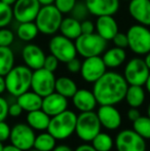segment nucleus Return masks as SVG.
<instances>
[{"mask_svg": "<svg viewBox=\"0 0 150 151\" xmlns=\"http://www.w3.org/2000/svg\"><path fill=\"white\" fill-rule=\"evenodd\" d=\"M128 88L123 75L114 71H106L93 86V93L99 105H117L126 98Z\"/></svg>", "mask_w": 150, "mask_h": 151, "instance_id": "nucleus-1", "label": "nucleus"}, {"mask_svg": "<svg viewBox=\"0 0 150 151\" xmlns=\"http://www.w3.org/2000/svg\"><path fill=\"white\" fill-rule=\"evenodd\" d=\"M33 71L26 65L14 66L5 75L6 91L10 96L18 98L31 88Z\"/></svg>", "mask_w": 150, "mask_h": 151, "instance_id": "nucleus-2", "label": "nucleus"}, {"mask_svg": "<svg viewBox=\"0 0 150 151\" xmlns=\"http://www.w3.org/2000/svg\"><path fill=\"white\" fill-rule=\"evenodd\" d=\"M77 114L72 110H65L50 118L47 132L57 140H66L75 133Z\"/></svg>", "mask_w": 150, "mask_h": 151, "instance_id": "nucleus-3", "label": "nucleus"}, {"mask_svg": "<svg viewBox=\"0 0 150 151\" xmlns=\"http://www.w3.org/2000/svg\"><path fill=\"white\" fill-rule=\"evenodd\" d=\"M62 21L63 14L55 4H50L41 6L34 22L41 34L54 35L60 30Z\"/></svg>", "mask_w": 150, "mask_h": 151, "instance_id": "nucleus-4", "label": "nucleus"}, {"mask_svg": "<svg viewBox=\"0 0 150 151\" xmlns=\"http://www.w3.org/2000/svg\"><path fill=\"white\" fill-rule=\"evenodd\" d=\"M102 124L95 111L80 112L76 120L75 134L81 141L92 142L93 139L101 132Z\"/></svg>", "mask_w": 150, "mask_h": 151, "instance_id": "nucleus-5", "label": "nucleus"}, {"mask_svg": "<svg viewBox=\"0 0 150 151\" xmlns=\"http://www.w3.org/2000/svg\"><path fill=\"white\" fill-rule=\"evenodd\" d=\"M75 46L77 54L82 58L101 56L104 54L107 47V40L101 37L98 33L81 34L77 39H75Z\"/></svg>", "mask_w": 150, "mask_h": 151, "instance_id": "nucleus-6", "label": "nucleus"}, {"mask_svg": "<svg viewBox=\"0 0 150 151\" xmlns=\"http://www.w3.org/2000/svg\"><path fill=\"white\" fill-rule=\"evenodd\" d=\"M128 47L138 56H145L150 52V30L147 26L136 24L126 31Z\"/></svg>", "mask_w": 150, "mask_h": 151, "instance_id": "nucleus-7", "label": "nucleus"}, {"mask_svg": "<svg viewBox=\"0 0 150 151\" xmlns=\"http://www.w3.org/2000/svg\"><path fill=\"white\" fill-rule=\"evenodd\" d=\"M149 74L150 69L146 62L138 57L131 59L123 70V77L128 86H145Z\"/></svg>", "mask_w": 150, "mask_h": 151, "instance_id": "nucleus-8", "label": "nucleus"}, {"mask_svg": "<svg viewBox=\"0 0 150 151\" xmlns=\"http://www.w3.org/2000/svg\"><path fill=\"white\" fill-rule=\"evenodd\" d=\"M48 50L61 63H68L77 56L75 42L62 34L52 36L48 42Z\"/></svg>", "mask_w": 150, "mask_h": 151, "instance_id": "nucleus-9", "label": "nucleus"}, {"mask_svg": "<svg viewBox=\"0 0 150 151\" xmlns=\"http://www.w3.org/2000/svg\"><path fill=\"white\" fill-rule=\"evenodd\" d=\"M114 146L117 151H146V141L134 129H122L116 135Z\"/></svg>", "mask_w": 150, "mask_h": 151, "instance_id": "nucleus-10", "label": "nucleus"}, {"mask_svg": "<svg viewBox=\"0 0 150 151\" xmlns=\"http://www.w3.org/2000/svg\"><path fill=\"white\" fill-rule=\"evenodd\" d=\"M36 135L35 132L28 123H16L11 127L9 141L12 145L20 149L28 151L34 147V141Z\"/></svg>", "mask_w": 150, "mask_h": 151, "instance_id": "nucleus-11", "label": "nucleus"}, {"mask_svg": "<svg viewBox=\"0 0 150 151\" xmlns=\"http://www.w3.org/2000/svg\"><path fill=\"white\" fill-rule=\"evenodd\" d=\"M56 80L57 78L54 72L42 67L33 71L31 88L33 91L43 98L55 91Z\"/></svg>", "mask_w": 150, "mask_h": 151, "instance_id": "nucleus-12", "label": "nucleus"}, {"mask_svg": "<svg viewBox=\"0 0 150 151\" xmlns=\"http://www.w3.org/2000/svg\"><path fill=\"white\" fill-rule=\"evenodd\" d=\"M106 71L107 67L103 61V58L96 56L84 59L81 63L80 74L84 81L94 84L99 78L104 75Z\"/></svg>", "mask_w": 150, "mask_h": 151, "instance_id": "nucleus-13", "label": "nucleus"}, {"mask_svg": "<svg viewBox=\"0 0 150 151\" xmlns=\"http://www.w3.org/2000/svg\"><path fill=\"white\" fill-rule=\"evenodd\" d=\"M41 4L38 0H17L12 5L14 18L19 23L34 22Z\"/></svg>", "mask_w": 150, "mask_h": 151, "instance_id": "nucleus-14", "label": "nucleus"}, {"mask_svg": "<svg viewBox=\"0 0 150 151\" xmlns=\"http://www.w3.org/2000/svg\"><path fill=\"white\" fill-rule=\"evenodd\" d=\"M97 114L102 127L108 131H115L121 125V114L114 105H100Z\"/></svg>", "mask_w": 150, "mask_h": 151, "instance_id": "nucleus-15", "label": "nucleus"}, {"mask_svg": "<svg viewBox=\"0 0 150 151\" xmlns=\"http://www.w3.org/2000/svg\"><path fill=\"white\" fill-rule=\"evenodd\" d=\"M46 55L43 50L37 44L29 43L25 45L22 50V59L24 64L31 70H37L43 67Z\"/></svg>", "mask_w": 150, "mask_h": 151, "instance_id": "nucleus-16", "label": "nucleus"}, {"mask_svg": "<svg viewBox=\"0 0 150 151\" xmlns=\"http://www.w3.org/2000/svg\"><path fill=\"white\" fill-rule=\"evenodd\" d=\"M90 14L95 17L113 16L118 12L119 0H84Z\"/></svg>", "mask_w": 150, "mask_h": 151, "instance_id": "nucleus-17", "label": "nucleus"}, {"mask_svg": "<svg viewBox=\"0 0 150 151\" xmlns=\"http://www.w3.org/2000/svg\"><path fill=\"white\" fill-rule=\"evenodd\" d=\"M41 109L50 117H52L68 109V99L57 91H54L48 96L43 97Z\"/></svg>", "mask_w": 150, "mask_h": 151, "instance_id": "nucleus-18", "label": "nucleus"}, {"mask_svg": "<svg viewBox=\"0 0 150 151\" xmlns=\"http://www.w3.org/2000/svg\"><path fill=\"white\" fill-rule=\"evenodd\" d=\"M128 14L138 24L150 26V0H131Z\"/></svg>", "mask_w": 150, "mask_h": 151, "instance_id": "nucleus-19", "label": "nucleus"}, {"mask_svg": "<svg viewBox=\"0 0 150 151\" xmlns=\"http://www.w3.org/2000/svg\"><path fill=\"white\" fill-rule=\"evenodd\" d=\"M72 103L78 111L88 112L94 111L98 102L93 91L80 88V90H77L75 95L72 97Z\"/></svg>", "mask_w": 150, "mask_h": 151, "instance_id": "nucleus-20", "label": "nucleus"}, {"mask_svg": "<svg viewBox=\"0 0 150 151\" xmlns=\"http://www.w3.org/2000/svg\"><path fill=\"white\" fill-rule=\"evenodd\" d=\"M95 25H96V32L107 41L112 40L114 36L119 32L118 24L113 16L98 17Z\"/></svg>", "mask_w": 150, "mask_h": 151, "instance_id": "nucleus-21", "label": "nucleus"}, {"mask_svg": "<svg viewBox=\"0 0 150 151\" xmlns=\"http://www.w3.org/2000/svg\"><path fill=\"white\" fill-rule=\"evenodd\" d=\"M50 118L52 117L48 114H46L42 109H38L28 112L26 116V121L34 131L44 132L47 131Z\"/></svg>", "mask_w": 150, "mask_h": 151, "instance_id": "nucleus-22", "label": "nucleus"}, {"mask_svg": "<svg viewBox=\"0 0 150 151\" xmlns=\"http://www.w3.org/2000/svg\"><path fill=\"white\" fill-rule=\"evenodd\" d=\"M42 99L43 98L39 96L33 91H28L26 93H22L17 98V102L20 104L23 110L26 112H31L34 110L41 109Z\"/></svg>", "mask_w": 150, "mask_h": 151, "instance_id": "nucleus-23", "label": "nucleus"}, {"mask_svg": "<svg viewBox=\"0 0 150 151\" xmlns=\"http://www.w3.org/2000/svg\"><path fill=\"white\" fill-rule=\"evenodd\" d=\"M103 61L107 68H118L126 60V52L124 48L114 46L109 50H105L103 54Z\"/></svg>", "mask_w": 150, "mask_h": 151, "instance_id": "nucleus-24", "label": "nucleus"}, {"mask_svg": "<svg viewBox=\"0 0 150 151\" xmlns=\"http://www.w3.org/2000/svg\"><path fill=\"white\" fill-rule=\"evenodd\" d=\"M60 33L65 37L71 40H75L82 34L81 32V22L76 20L73 17L63 18V21L60 26Z\"/></svg>", "mask_w": 150, "mask_h": 151, "instance_id": "nucleus-25", "label": "nucleus"}, {"mask_svg": "<svg viewBox=\"0 0 150 151\" xmlns=\"http://www.w3.org/2000/svg\"><path fill=\"white\" fill-rule=\"evenodd\" d=\"M145 98L146 93L142 86H128L124 100L130 107L139 108L145 102Z\"/></svg>", "mask_w": 150, "mask_h": 151, "instance_id": "nucleus-26", "label": "nucleus"}, {"mask_svg": "<svg viewBox=\"0 0 150 151\" xmlns=\"http://www.w3.org/2000/svg\"><path fill=\"white\" fill-rule=\"evenodd\" d=\"M77 90V84L72 78L68 77V76H61V77L57 78L55 91L64 96L67 99H70V98L72 99Z\"/></svg>", "mask_w": 150, "mask_h": 151, "instance_id": "nucleus-27", "label": "nucleus"}, {"mask_svg": "<svg viewBox=\"0 0 150 151\" xmlns=\"http://www.w3.org/2000/svg\"><path fill=\"white\" fill-rule=\"evenodd\" d=\"M14 60L10 46H0V75L5 76L14 67Z\"/></svg>", "mask_w": 150, "mask_h": 151, "instance_id": "nucleus-28", "label": "nucleus"}, {"mask_svg": "<svg viewBox=\"0 0 150 151\" xmlns=\"http://www.w3.org/2000/svg\"><path fill=\"white\" fill-rule=\"evenodd\" d=\"M57 141L58 140L48 132H41L36 135L33 148L39 151H52L57 146Z\"/></svg>", "mask_w": 150, "mask_h": 151, "instance_id": "nucleus-29", "label": "nucleus"}, {"mask_svg": "<svg viewBox=\"0 0 150 151\" xmlns=\"http://www.w3.org/2000/svg\"><path fill=\"white\" fill-rule=\"evenodd\" d=\"M39 33L35 22H25L20 23L17 29V36L20 38L22 41H32L36 38Z\"/></svg>", "mask_w": 150, "mask_h": 151, "instance_id": "nucleus-30", "label": "nucleus"}, {"mask_svg": "<svg viewBox=\"0 0 150 151\" xmlns=\"http://www.w3.org/2000/svg\"><path fill=\"white\" fill-rule=\"evenodd\" d=\"M90 143L97 151H111L114 146V140L109 134L100 132Z\"/></svg>", "mask_w": 150, "mask_h": 151, "instance_id": "nucleus-31", "label": "nucleus"}, {"mask_svg": "<svg viewBox=\"0 0 150 151\" xmlns=\"http://www.w3.org/2000/svg\"><path fill=\"white\" fill-rule=\"evenodd\" d=\"M133 129L145 140H150V117L141 115L133 122Z\"/></svg>", "mask_w": 150, "mask_h": 151, "instance_id": "nucleus-32", "label": "nucleus"}, {"mask_svg": "<svg viewBox=\"0 0 150 151\" xmlns=\"http://www.w3.org/2000/svg\"><path fill=\"white\" fill-rule=\"evenodd\" d=\"M14 18L12 6L0 1V28L8 26Z\"/></svg>", "mask_w": 150, "mask_h": 151, "instance_id": "nucleus-33", "label": "nucleus"}, {"mask_svg": "<svg viewBox=\"0 0 150 151\" xmlns=\"http://www.w3.org/2000/svg\"><path fill=\"white\" fill-rule=\"evenodd\" d=\"M70 14L71 17H73L76 20L80 21V22L86 20L88 14H90L85 2H76V4L73 7V9L71 10Z\"/></svg>", "mask_w": 150, "mask_h": 151, "instance_id": "nucleus-34", "label": "nucleus"}, {"mask_svg": "<svg viewBox=\"0 0 150 151\" xmlns=\"http://www.w3.org/2000/svg\"><path fill=\"white\" fill-rule=\"evenodd\" d=\"M14 40V32L6 27L0 28V46H10Z\"/></svg>", "mask_w": 150, "mask_h": 151, "instance_id": "nucleus-35", "label": "nucleus"}, {"mask_svg": "<svg viewBox=\"0 0 150 151\" xmlns=\"http://www.w3.org/2000/svg\"><path fill=\"white\" fill-rule=\"evenodd\" d=\"M76 0H55V5L57 6L59 10L64 14H70L76 4Z\"/></svg>", "mask_w": 150, "mask_h": 151, "instance_id": "nucleus-36", "label": "nucleus"}, {"mask_svg": "<svg viewBox=\"0 0 150 151\" xmlns=\"http://www.w3.org/2000/svg\"><path fill=\"white\" fill-rule=\"evenodd\" d=\"M114 46H117V47L126 48L128 46V40L126 33H122V32H118L112 39Z\"/></svg>", "mask_w": 150, "mask_h": 151, "instance_id": "nucleus-37", "label": "nucleus"}, {"mask_svg": "<svg viewBox=\"0 0 150 151\" xmlns=\"http://www.w3.org/2000/svg\"><path fill=\"white\" fill-rule=\"evenodd\" d=\"M59 63L60 61L54 56V55H48V56L45 57V60H44V64H43V68L50 70L52 72H55L59 67Z\"/></svg>", "mask_w": 150, "mask_h": 151, "instance_id": "nucleus-38", "label": "nucleus"}, {"mask_svg": "<svg viewBox=\"0 0 150 151\" xmlns=\"http://www.w3.org/2000/svg\"><path fill=\"white\" fill-rule=\"evenodd\" d=\"M10 132H11V127H9V124L5 120L0 121V141L5 142L9 140Z\"/></svg>", "mask_w": 150, "mask_h": 151, "instance_id": "nucleus-39", "label": "nucleus"}, {"mask_svg": "<svg viewBox=\"0 0 150 151\" xmlns=\"http://www.w3.org/2000/svg\"><path fill=\"white\" fill-rule=\"evenodd\" d=\"M8 108H9V104H8L7 100L3 97H0V121L5 120L9 115Z\"/></svg>", "mask_w": 150, "mask_h": 151, "instance_id": "nucleus-40", "label": "nucleus"}, {"mask_svg": "<svg viewBox=\"0 0 150 151\" xmlns=\"http://www.w3.org/2000/svg\"><path fill=\"white\" fill-rule=\"evenodd\" d=\"M81 63L79 59L74 58L72 60H70L67 64V69L70 73H78L80 72V69H81Z\"/></svg>", "mask_w": 150, "mask_h": 151, "instance_id": "nucleus-41", "label": "nucleus"}, {"mask_svg": "<svg viewBox=\"0 0 150 151\" xmlns=\"http://www.w3.org/2000/svg\"><path fill=\"white\" fill-rule=\"evenodd\" d=\"M96 30V25L90 20H84L81 22V32L82 34H90L94 33Z\"/></svg>", "mask_w": 150, "mask_h": 151, "instance_id": "nucleus-42", "label": "nucleus"}, {"mask_svg": "<svg viewBox=\"0 0 150 151\" xmlns=\"http://www.w3.org/2000/svg\"><path fill=\"white\" fill-rule=\"evenodd\" d=\"M23 108L20 106V104L18 102H14V103L10 104L9 105V108H8V114L12 117H18L20 116L21 114L23 113Z\"/></svg>", "mask_w": 150, "mask_h": 151, "instance_id": "nucleus-43", "label": "nucleus"}, {"mask_svg": "<svg viewBox=\"0 0 150 151\" xmlns=\"http://www.w3.org/2000/svg\"><path fill=\"white\" fill-rule=\"evenodd\" d=\"M140 116H141V114H140V111L138 110V108L131 107L130 109L128 110V120L132 121V122L137 120Z\"/></svg>", "mask_w": 150, "mask_h": 151, "instance_id": "nucleus-44", "label": "nucleus"}, {"mask_svg": "<svg viewBox=\"0 0 150 151\" xmlns=\"http://www.w3.org/2000/svg\"><path fill=\"white\" fill-rule=\"evenodd\" d=\"M74 151H97V150L93 147V145H90V144H81V145H78L75 148Z\"/></svg>", "mask_w": 150, "mask_h": 151, "instance_id": "nucleus-45", "label": "nucleus"}, {"mask_svg": "<svg viewBox=\"0 0 150 151\" xmlns=\"http://www.w3.org/2000/svg\"><path fill=\"white\" fill-rule=\"evenodd\" d=\"M6 91V83H5V76L0 75V95Z\"/></svg>", "mask_w": 150, "mask_h": 151, "instance_id": "nucleus-46", "label": "nucleus"}, {"mask_svg": "<svg viewBox=\"0 0 150 151\" xmlns=\"http://www.w3.org/2000/svg\"><path fill=\"white\" fill-rule=\"evenodd\" d=\"M52 151H73L72 148L68 145H64V144H61V145H57Z\"/></svg>", "mask_w": 150, "mask_h": 151, "instance_id": "nucleus-47", "label": "nucleus"}, {"mask_svg": "<svg viewBox=\"0 0 150 151\" xmlns=\"http://www.w3.org/2000/svg\"><path fill=\"white\" fill-rule=\"evenodd\" d=\"M2 151H24V150L20 149L19 147L12 145V144L10 143V144H8V145L3 146V149H2Z\"/></svg>", "mask_w": 150, "mask_h": 151, "instance_id": "nucleus-48", "label": "nucleus"}, {"mask_svg": "<svg viewBox=\"0 0 150 151\" xmlns=\"http://www.w3.org/2000/svg\"><path fill=\"white\" fill-rule=\"evenodd\" d=\"M38 1H39V3L41 4V6L50 5V4L55 3V0H38Z\"/></svg>", "mask_w": 150, "mask_h": 151, "instance_id": "nucleus-49", "label": "nucleus"}, {"mask_svg": "<svg viewBox=\"0 0 150 151\" xmlns=\"http://www.w3.org/2000/svg\"><path fill=\"white\" fill-rule=\"evenodd\" d=\"M144 60H145V62H146V64H147V66H148V68L150 69V52H148V54L145 55Z\"/></svg>", "mask_w": 150, "mask_h": 151, "instance_id": "nucleus-50", "label": "nucleus"}, {"mask_svg": "<svg viewBox=\"0 0 150 151\" xmlns=\"http://www.w3.org/2000/svg\"><path fill=\"white\" fill-rule=\"evenodd\" d=\"M0 1H2V2H4V3L8 4V5H11L12 6L14 3H16L17 0H0Z\"/></svg>", "mask_w": 150, "mask_h": 151, "instance_id": "nucleus-51", "label": "nucleus"}, {"mask_svg": "<svg viewBox=\"0 0 150 151\" xmlns=\"http://www.w3.org/2000/svg\"><path fill=\"white\" fill-rule=\"evenodd\" d=\"M145 88H146L147 91H148V93H150V74H149V76H148V79H147L146 83H145Z\"/></svg>", "mask_w": 150, "mask_h": 151, "instance_id": "nucleus-52", "label": "nucleus"}, {"mask_svg": "<svg viewBox=\"0 0 150 151\" xmlns=\"http://www.w3.org/2000/svg\"><path fill=\"white\" fill-rule=\"evenodd\" d=\"M147 115L150 117V102H149L148 106H147Z\"/></svg>", "mask_w": 150, "mask_h": 151, "instance_id": "nucleus-53", "label": "nucleus"}, {"mask_svg": "<svg viewBox=\"0 0 150 151\" xmlns=\"http://www.w3.org/2000/svg\"><path fill=\"white\" fill-rule=\"evenodd\" d=\"M2 143H3V142H1V141H0V151H2V149H3V146H4Z\"/></svg>", "mask_w": 150, "mask_h": 151, "instance_id": "nucleus-54", "label": "nucleus"}, {"mask_svg": "<svg viewBox=\"0 0 150 151\" xmlns=\"http://www.w3.org/2000/svg\"><path fill=\"white\" fill-rule=\"evenodd\" d=\"M28 151H39V150L35 149V148H32V149H30V150H28Z\"/></svg>", "mask_w": 150, "mask_h": 151, "instance_id": "nucleus-55", "label": "nucleus"}, {"mask_svg": "<svg viewBox=\"0 0 150 151\" xmlns=\"http://www.w3.org/2000/svg\"><path fill=\"white\" fill-rule=\"evenodd\" d=\"M123 1H128V2H130V1H131V0H123Z\"/></svg>", "mask_w": 150, "mask_h": 151, "instance_id": "nucleus-56", "label": "nucleus"}]
</instances>
